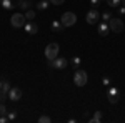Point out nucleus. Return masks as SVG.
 I'll return each instance as SVG.
<instances>
[{"label":"nucleus","mask_w":125,"mask_h":123,"mask_svg":"<svg viewBox=\"0 0 125 123\" xmlns=\"http://www.w3.org/2000/svg\"><path fill=\"white\" fill-rule=\"evenodd\" d=\"M10 23H12V27L13 28H23L25 27V23H27V19H25V13H13L12 15V19H10Z\"/></svg>","instance_id":"1"},{"label":"nucleus","mask_w":125,"mask_h":123,"mask_svg":"<svg viewBox=\"0 0 125 123\" xmlns=\"http://www.w3.org/2000/svg\"><path fill=\"white\" fill-rule=\"evenodd\" d=\"M68 66V60L63 57H57L53 60H48V68H55V70H65Z\"/></svg>","instance_id":"2"},{"label":"nucleus","mask_w":125,"mask_h":123,"mask_svg":"<svg viewBox=\"0 0 125 123\" xmlns=\"http://www.w3.org/2000/svg\"><path fill=\"white\" fill-rule=\"evenodd\" d=\"M87 82H88V75H87V72L83 70H75V73H73V83L77 86H85Z\"/></svg>","instance_id":"3"},{"label":"nucleus","mask_w":125,"mask_h":123,"mask_svg":"<svg viewBox=\"0 0 125 123\" xmlns=\"http://www.w3.org/2000/svg\"><path fill=\"white\" fill-rule=\"evenodd\" d=\"M108 27H110V32H114V33H122L125 28L124 22L120 19H115V17H112L110 22H108Z\"/></svg>","instance_id":"4"},{"label":"nucleus","mask_w":125,"mask_h":123,"mask_svg":"<svg viewBox=\"0 0 125 123\" xmlns=\"http://www.w3.org/2000/svg\"><path fill=\"white\" fill-rule=\"evenodd\" d=\"M58 52H60L58 43H50V45L45 47V58L47 60H53V58L58 57Z\"/></svg>","instance_id":"5"},{"label":"nucleus","mask_w":125,"mask_h":123,"mask_svg":"<svg viewBox=\"0 0 125 123\" xmlns=\"http://www.w3.org/2000/svg\"><path fill=\"white\" fill-rule=\"evenodd\" d=\"M60 22H62V25H63V27H72V25H75V23H77V15H75L73 12H65V13L62 15Z\"/></svg>","instance_id":"6"},{"label":"nucleus","mask_w":125,"mask_h":123,"mask_svg":"<svg viewBox=\"0 0 125 123\" xmlns=\"http://www.w3.org/2000/svg\"><path fill=\"white\" fill-rule=\"evenodd\" d=\"M98 19H100V13H98V10L97 9H92L88 13H87V23H90V25H95V23H98Z\"/></svg>","instance_id":"7"},{"label":"nucleus","mask_w":125,"mask_h":123,"mask_svg":"<svg viewBox=\"0 0 125 123\" xmlns=\"http://www.w3.org/2000/svg\"><path fill=\"white\" fill-rule=\"evenodd\" d=\"M7 98H10L12 102H19L20 98H22V90H20L19 86H12L9 92V96Z\"/></svg>","instance_id":"8"},{"label":"nucleus","mask_w":125,"mask_h":123,"mask_svg":"<svg viewBox=\"0 0 125 123\" xmlns=\"http://www.w3.org/2000/svg\"><path fill=\"white\" fill-rule=\"evenodd\" d=\"M97 32H98V35H100V37H107V35H108V32H110L108 22H100V23H98Z\"/></svg>","instance_id":"9"},{"label":"nucleus","mask_w":125,"mask_h":123,"mask_svg":"<svg viewBox=\"0 0 125 123\" xmlns=\"http://www.w3.org/2000/svg\"><path fill=\"white\" fill-rule=\"evenodd\" d=\"M23 28H25V32H27V33H30V35H35V33L39 32V25H37L35 22H27Z\"/></svg>","instance_id":"10"},{"label":"nucleus","mask_w":125,"mask_h":123,"mask_svg":"<svg viewBox=\"0 0 125 123\" xmlns=\"http://www.w3.org/2000/svg\"><path fill=\"white\" fill-rule=\"evenodd\" d=\"M63 30V25H62V22H58V20H53L52 22V32H55V33H60Z\"/></svg>","instance_id":"11"},{"label":"nucleus","mask_w":125,"mask_h":123,"mask_svg":"<svg viewBox=\"0 0 125 123\" xmlns=\"http://www.w3.org/2000/svg\"><path fill=\"white\" fill-rule=\"evenodd\" d=\"M107 96H120V90H118L117 86H108Z\"/></svg>","instance_id":"12"},{"label":"nucleus","mask_w":125,"mask_h":123,"mask_svg":"<svg viewBox=\"0 0 125 123\" xmlns=\"http://www.w3.org/2000/svg\"><path fill=\"white\" fill-rule=\"evenodd\" d=\"M25 19H27V22H33V19H35V10H25Z\"/></svg>","instance_id":"13"},{"label":"nucleus","mask_w":125,"mask_h":123,"mask_svg":"<svg viewBox=\"0 0 125 123\" xmlns=\"http://www.w3.org/2000/svg\"><path fill=\"white\" fill-rule=\"evenodd\" d=\"M88 122H90V123H100V122H102V112H95V115H94Z\"/></svg>","instance_id":"14"},{"label":"nucleus","mask_w":125,"mask_h":123,"mask_svg":"<svg viewBox=\"0 0 125 123\" xmlns=\"http://www.w3.org/2000/svg\"><path fill=\"white\" fill-rule=\"evenodd\" d=\"M105 2L112 7V9H118V7L122 5V0H105Z\"/></svg>","instance_id":"15"},{"label":"nucleus","mask_w":125,"mask_h":123,"mask_svg":"<svg viewBox=\"0 0 125 123\" xmlns=\"http://www.w3.org/2000/svg\"><path fill=\"white\" fill-rule=\"evenodd\" d=\"M80 63H82V58H80V57H73V58H72V66H73L75 70H78Z\"/></svg>","instance_id":"16"},{"label":"nucleus","mask_w":125,"mask_h":123,"mask_svg":"<svg viewBox=\"0 0 125 123\" xmlns=\"http://www.w3.org/2000/svg\"><path fill=\"white\" fill-rule=\"evenodd\" d=\"M2 7L5 10H12L13 5H12V0H2Z\"/></svg>","instance_id":"17"},{"label":"nucleus","mask_w":125,"mask_h":123,"mask_svg":"<svg viewBox=\"0 0 125 123\" xmlns=\"http://www.w3.org/2000/svg\"><path fill=\"white\" fill-rule=\"evenodd\" d=\"M37 9H39V10H47L48 9V2H47V0L39 2V3H37Z\"/></svg>","instance_id":"18"},{"label":"nucleus","mask_w":125,"mask_h":123,"mask_svg":"<svg viewBox=\"0 0 125 123\" xmlns=\"http://www.w3.org/2000/svg\"><path fill=\"white\" fill-rule=\"evenodd\" d=\"M100 19H102V22H110V19H112V13H110V12H104V13L100 15Z\"/></svg>","instance_id":"19"},{"label":"nucleus","mask_w":125,"mask_h":123,"mask_svg":"<svg viewBox=\"0 0 125 123\" xmlns=\"http://www.w3.org/2000/svg\"><path fill=\"white\" fill-rule=\"evenodd\" d=\"M30 2H32V0H23V2H22V5H20L19 9H22V10H29V9H30Z\"/></svg>","instance_id":"20"},{"label":"nucleus","mask_w":125,"mask_h":123,"mask_svg":"<svg viewBox=\"0 0 125 123\" xmlns=\"http://www.w3.org/2000/svg\"><path fill=\"white\" fill-rule=\"evenodd\" d=\"M7 118H9V122H13V120L17 118V112H15V110L9 112V113H7Z\"/></svg>","instance_id":"21"},{"label":"nucleus","mask_w":125,"mask_h":123,"mask_svg":"<svg viewBox=\"0 0 125 123\" xmlns=\"http://www.w3.org/2000/svg\"><path fill=\"white\" fill-rule=\"evenodd\" d=\"M9 113V110H7V106L3 105V102H0V116H3V115Z\"/></svg>","instance_id":"22"},{"label":"nucleus","mask_w":125,"mask_h":123,"mask_svg":"<svg viewBox=\"0 0 125 123\" xmlns=\"http://www.w3.org/2000/svg\"><path fill=\"white\" fill-rule=\"evenodd\" d=\"M10 88H12V86H10V83H9V82H7V80H3V86H2V90H3V92H5V93L9 95Z\"/></svg>","instance_id":"23"},{"label":"nucleus","mask_w":125,"mask_h":123,"mask_svg":"<svg viewBox=\"0 0 125 123\" xmlns=\"http://www.w3.org/2000/svg\"><path fill=\"white\" fill-rule=\"evenodd\" d=\"M39 122L40 123H50V122H52V118H50V116H47V115H42V116L39 118Z\"/></svg>","instance_id":"24"},{"label":"nucleus","mask_w":125,"mask_h":123,"mask_svg":"<svg viewBox=\"0 0 125 123\" xmlns=\"http://www.w3.org/2000/svg\"><path fill=\"white\" fill-rule=\"evenodd\" d=\"M118 100H120V96H108V102H110L112 105L118 103Z\"/></svg>","instance_id":"25"},{"label":"nucleus","mask_w":125,"mask_h":123,"mask_svg":"<svg viewBox=\"0 0 125 123\" xmlns=\"http://www.w3.org/2000/svg\"><path fill=\"white\" fill-rule=\"evenodd\" d=\"M102 83H104L105 86H110V83H112V80H110L108 76H104V78H102Z\"/></svg>","instance_id":"26"},{"label":"nucleus","mask_w":125,"mask_h":123,"mask_svg":"<svg viewBox=\"0 0 125 123\" xmlns=\"http://www.w3.org/2000/svg\"><path fill=\"white\" fill-rule=\"evenodd\" d=\"M22 2H23V0H12V5H13V9L20 7V5H22Z\"/></svg>","instance_id":"27"},{"label":"nucleus","mask_w":125,"mask_h":123,"mask_svg":"<svg viewBox=\"0 0 125 123\" xmlns=\"http://www.w3.org/2000/svg\"><path fill=\"white\" fill-rule=\"evenodd\" d=\"M63 2H65V0H50V3H52V5H62V3H63Z\"/></svg>","instance_id":"28"},{"label":"nucleus","mask_w":125,"mask_h":123,"mask_svg":"<svg viewBox=\"0 0 125 123\" xmlns=\"http://www.w3.org/2000/svg\"><path fill=\"white\" fill-rule=\"evenodd\" d=\"M100 2H102V0H90V3H92V7H94V9L100 5Z\"/></svg>","instance_id":"29"},{"label":"nucleus","mask_w":125,"mask_h":123,"mask_svg":"<svg viewBox=\"0 0 125 123\" xmlns=\"http://www.w3.org/2000/svg\"><path fill=\"white\" fill-rule=\"evenodd\" d=\"M118 15H125V7H122V5L118 7Z\"/></svg>","instance_id":"30"},{"label":"nucleus","mask_w":125,"mask_h":123,"mask_svg":"<svg viewBox=\"0 0 125 123\" xmlns=\"http://www.w3.org/2000/svg\"><path fill=\"white\" fill-rule=\"evenodd\" d=\"M2 86H3V80H0V90H2Z\"/></svg>","instance_id":"31"},{"label":"nucleus","mask_w":125,"mask_h":123,"mask_svg":"<svg viewBox=\"0 0 125 123\" xmlns=\"http://www.w3.org/2000/svg\"><path fill=\"white\" fill-rule=\"evenodd\" d=\"M122 3H124V5H125V0H122Z\"/></svg>","instance_id":"32"},{"label":"nucleus","mask_w":125,"mask_h":123,"mask_svg":"<svg viewBox=\"0 0 125 123\" xmlns=\"http://www.w3.org/2000/svg\"><path fill=\"white\" fill-rule=\"evenodd\" d=\"M124 30H125V28H124Z\"/></svg>","instance_id":"33"}]
</instances>
